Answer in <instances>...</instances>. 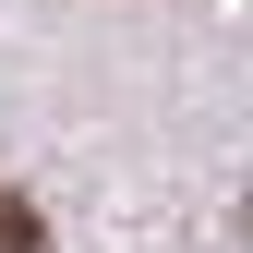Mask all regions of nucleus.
Here are the masks:
<instances>
[{"mask_svg": "<svg viewBox=\"0 0 253 253\" xmlns=\"http://www.w3.org/2000/svg\"><path fill=\"white\" fill-rule=\"evenodd\" d=\"M0 253H48V217L12 193V181H0Z\"/></svg>", "mask_w": 253, "mask_h": 253, "instance_id": "f257e3e1", "label": "nucleus"}]
</instances>
